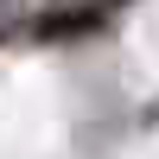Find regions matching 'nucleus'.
Instances as JSON below:
<instances>
[{
    "label": "nucleus",
    "instance_id": "nucleus-1",
    "mask_svg": "<svg viewBox=\"0 0 159 159\" xmlns=\"http://www.w3.org/2000/svg\"><path fill=\"white\" fill-rule=\"evenodd\" d=\"M83 25H96V13H70V19H45V25H38V38H64V32H83Z\"/></svg>",
    "mask_w": 159,
    "mask_h": 159
}]
</instances>
